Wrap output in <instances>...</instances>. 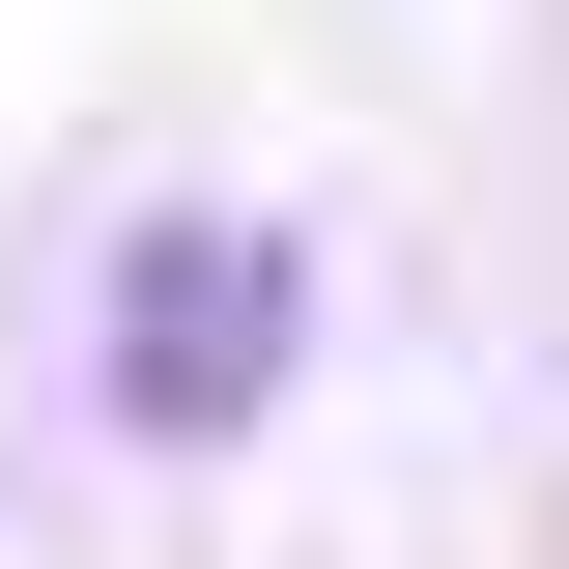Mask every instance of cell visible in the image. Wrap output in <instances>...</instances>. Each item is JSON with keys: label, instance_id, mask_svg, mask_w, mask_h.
<instances>
[{"label": "cell", "instance_id": "1", "mask_svg": "<svg viewBox=\"0 0 569 569\" xmlns=\"http://www.w3.org/2000/svg\"><path fill=\"white\" fill-rule=\"evenodd\" d=\"M284 313H313V284H284V228L171 200V228L114 257V427H257V399H284Z\"/></svg>", "mask_w": 569, "mask_h": 569}]
</instances>
